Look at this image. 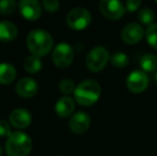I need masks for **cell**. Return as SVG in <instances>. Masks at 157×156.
<instances>
[{
    "label": "cell",
    "mask_w": 157,
    "mask_h": 156,
    "mask_svg": "<svg viewBox=\"0 0 157 156\" xmlns=\"http://www.w3.org/2000/svg\"><path fill=\"white\" fill-rule=\"evenodd\" d=\"M52 58L56 67L64 69L71 65L74 60V50L68 44L60 43L54 48Z\"/></svg>",
    "instance_id": "8992f818"
},
{
    "label": "cell",
    "mask_w": 157,
    "mask_h": 156,
    "mask_svg": "<svg viewBox=\"0 0 157 156\" xmlns=\"http://www.w3.org/2000/svg\"><path fill=\"white\" fill-rule=\"evenodd\" d=\"M32 117L27 109H15L10 115V122L16 128H26L31 124Z\"/></svg>",
    "instance_id": "4fadbf2b"
},
{
    "label": "cell",
    "mask_w": 157,
    "mask_h": 156,
    "mask_svg": "<svg viewBox=\"0 0 157 156\" xmlns=\"http://www.w3.org/2000/svg\"><path fill=\"white\" fill-rule=\"evenodd\" d=\"M140 67L142 69V72L144 73H152L157 69V57L155 55L147 54L141 57L139 61Z\"/></svg>",
    "instance_id": "e0dca14e"
},
{
    "label": "cell",
    "mask_w": 157,
    "mask_h": 156,
    "mask_svg": "<svg viewBox=\"0 0 157 156\" xmlns=\"http://www.w3.org/2000/svg\"><path fill=\"white\" fill-rule=\"evenodd\" d=\"M145 38L150 45L157 49V24H152L145 31Z\"/></svg>",
    "instance_id": "44dd1931"
},
{
    "label": "cell",
    "mask_w": 157,
    "mask_h": 156,
    "mask_svg": "<svg viewBox=\"0 0 157 156\" xmlns=\"http://www.w3.org/2000/svg\"><path fill=\"white\" fill-rule=\"evenodd\" d=\"M31 150V138L23 131H15L6 139V151L9 156H28Z\"/></svg>",
    "instance_id": "3957f363"
},
{
    "label": "cell",
    "mask_w": 157,
    "mask_h": 156,
    "mask_svg": "<svg viewBox=\"0 0 157 156\" xmlns=\"http://www.w3.org/2000/svg\"><path fill=\"white\" fill-rule=\"evenodd\" d=\"M24 67L28 73H37L42 69V61L39 57H35L32 55V56L27 57L26 60L24 61Z\"/></svg>",
    "instance_id": "ac0fdd59"
},
{
    "label": "cell",
    "mask_w": 157,
    "mask_h": 156,
    "mask_svg": "<svg viewBox=\"0 0 157 156\" xmlns=\"http://www.w3.org/2000/svg\"><path fill=\"white\" fill-rule=\"evenodd\" d=\"M141 6V1L140 0H128L125 4L126 11L128 12H135L137 11Z\"/></svg>",
    "instance_id": "484cf974"
},
{
    "label": "cell",
    "mask_w": 157,
    "mask_h": 156,
    "mask_svg": "<svg viewBox=\"0 0 157 156\" xmlns=\"http://www.w3.org/2000/svg\"><path fill=\"white\" fill-rule=\"evenodd\" d=\"M16 77V70L10 63H1L0 64V83L8 85L13 82Z\"/></svg>",
    "instance_id": "2e32d148"
},
{
    "label": "cell",
    "mask_w": 157,
    "mask_h": 156,
    "mask_svg": "<svg viewBox=\"0 0 157 156\" xmlns=\"http://www.w3.org/2000/svg\"><path fill=\"white\" fill-rule=\"evenodd\" d=\"M18 8L21 14L28 21H36L42 15L41 3L36 0H21Z\"/></svg>",
    "instance_id": "9c48e42d"
},
{
    "label": "cell",
    "mask_w": 157,
    "mask_h": 156,
    "mask_svg": "<svg viewBox=\"0 0 157 156\" xmlns=\"http://www.w3.org/2000/svg\"><path fill=\"white\" fill-rule=\"evenodd\" d=\"M143 34H144V30L139 24L130 23L123 28L122 32H121V38L126 44L134 45V44L138 43L139 41H141V39L143 38Z\"/></svg>",
    "instance_id": "30bf717a"
},
{
    "label": "cell",
    "mask_w": 157,
    "mask_h": 156,
    "mask_svg": "<svg viewBox=\"0 0 157 156\" xmlns=\"http://www.w3.org/2000/svg\"><path fill=\"white\" fill-rule=\"evenodd\" d=\"M27 46L35 57H44L52 50L54 46L52 36L47 31L35 29L29 32L27 36Z\"/></svg>",
    "instance_id": "6da1fadb"
},
{
    "label": "cell",
    "mask_w": 157,
    "mask_h": 156,
    "mask_svg": "<svg viewBox=\"0 0 157 156\" xmlns=\"http://www.w3.org/2000/svg\"><path fill=\"white\" fill-rule=\"evenodd\" d=\"M91 124V119L90 116L86 112H76L68 122L71 131L75 134H83L89 129Z\"/></svg>",
    "instance_id": "8fae6325"
},
{
    "label": "cell",
    "mask_w": 157,
    "mask_h": 156,
    "mask_svg": "<svg viewBox=\"0 0 157 156\" xmlns=\"http://www.w3.org/2000/svg\"><path fill=\"white\" fill-rule=\"evenodd\" d=\"M99 10L101 14L108 19H120L126 12L125 6L118 0H101L99 2Z\"/></svg>",
    "instance_id": "52a82bcc"
},
{
    "label": "cell",
    "mask_w": 157,
    "mask_h": 156,
    "mask_svg": "<svg viewBox=\"0 0 157 156\" xmlns=\"http://www.w3.org/2000/svg\"><path fill=\"white\" fill-rule=\"evenodd\" d=\"M110 60L109 52L105 47L97 46L93 49L90 50V52L87 55L86 58V65L89 69V71L97 73L105 69L108 61Z\"/></svg>",
    "instance_id": "277c9868"
},
{
    "label": "cell",
    "mask_w": 157,
    "mask_h": 156,
    "mask_svg": "<svg viewBox=\"0 0 157 156\" xmlns=\"http://www.w3.org/2000/svg\"><path fill=\"white\" fill-rule=\"evenodd\" d=\"M2 155V148H1V144H0V156Z\"/></svg>",
    "instance_id": "4316f807"
},
{
    "label": "cell",
    "mask_w": 157,
    "mask_h": 156,
    "mask_svg": "<svg viewBox=\"0 0 157 156\" xmlns=\"http://www.w3.org/2000/svg\"><path fill=\"white\" fill-rule=\"evenodd\" d=\"M155 79H156V82H157V72H156V76H155Z\"/></svg>",
    "instance_id": "83f0119b"
},
{
    "label": "cell",
    "mask_w": 157,
    "mask_h": 156,
    "mask_svg": "<svg viewBox=\"0 0 157 156\" xmlns=\"http://www.w3.org/2000/svg\"><path fill=\"white\" fill-rule=\"evenodd\" d=\"M17 27L15 24L9 21H0V41L10 42L14 40L17 36Z\"/></svg>",
    "instance_id": "9a60e30c"
},
{
    "label": "cell",
    "mask_w": 157,
    "mask_h": 156,
    "mask_svg": "<svg viewBox=\"0 0 157 156\" xmlns=\"http://www.w3.org/2000/svg\"><path fill=\"white\" fill-rule=\"evenodd\" d=\"M154 18H155V14H154V12L150 8L141 9L138 13L139 21H140L141 24H143V25L151 26L154 21Z\"/></svg>",
    "instance_id": "ffe728a7"
},
{
    "label": "cell",
    "mask_w": 157,
    "mask_h": 156,
    "mask_svg": "<svg viewBox=\"0 0 157 156\" xmlns=\"http://www.w3.org/2000/svg\"><path fill=\"white\" fill-rule=\"evenodd\" d=\"M76 102L82 106H91L101 96V87L98 82L92 79L83 80L76 87L74 92Z\"/></svg>",
    "instance_id": "7a4b0ae2"
},
{
    "label": "cell",
    "mask_w": 157,
    "mask_h": 156,
    "mask_svg": "<svg viewBox=\"0 0 157 156\" xmlns=\"http://www.w3.org/2000/svg\"><path fill=\"white\" fill-rule=\"evenodd\" d=\"M16 1L15 0H3L0 1V14L2 15H10L14 13L16 10Z\"/></svg>",
    "instance_id": "7402d4cb"
},
{
    "label": "cell",
    "mask_w": 157,
    "mask_h": 156,
    "mask_svg": "<svg viewBox=\"0 0 157 156\" xmlns=\"http://www.w3.org/2000/svg\"><path fill=\"white\" fill-rule=\"evenodd\" d=\"M75 109V102L70 96H63L56 103L55 110L56 113L61 118H66L73 113Z\"/></svg>",
    "instance_id": "5bb4252c"
},
{
    "label": "cell",
    "mask_w": 157,
    "mask_h": 156,
    "mask_svg": "<svg viewBox=\"0 0 157 156\" xmlns=\"http://www.w3.org/2000/svg\"><path fill=\"white\" fill-rule=\"evenodd\" d=\"M59 89L64 94H70L72 92H75V83L72 79L64 78L59 82Z\"/></svg>",
    "instance_id": "603a6c76"
},
{
    "label": "cell",
    "mask_w": 157,
    "mask_h": 156,
    "mask_svg": "<svg viewBox=\"0 0 157 156\" xmlns=\"http://www.w3.org/2000/svg\"><path fill=\"white\" fill-rule=\"evenodd\" d=\"M42 6H44L46 11L48 12H56V11L59 10V6H60V3L57 0H44L42 2Z\"/></svg>",
    "instance_id": "d4e9b609"
},
{
    "label": "cell",
    "mask_w": 157,
    "mask_h": 156,
    "mask_svg": "<svg viewBox=\"0 0 157 156\" xmlns=\"http://www.w3.org/2000/svg\"><path fill=\"white\" fill-rule=\"evenodd\" d=\"M110 62L117 69H123L127 67L128 64V57L124 52H116L110 57Z\"/></svg>",
    "instance_id": "d6986e66"
},
{
    "label": "cell",
    "mask_w": 157,
    "mask_h": 156,
    "mask_svg": "<svg viewBox=\"0 0 157 156\" xmlns=\"http://www.w3.org/2000/svg\"><path fill=\"white\" fill-rule=\"evenodd\" d=\"M37 91H39V86L36 81L32 78H21L16 83V92L21 97H32L37 93Z\"/></svg>",
    "instance_id": "7c38bea8"
},
{
    "label": "cell",
    "mask_w": 157,
    "mask_h": 156,
    "mask_svg": "<svg viewBox=\"0 0 157 156\" xmlns=\"http://www.w3.org/2000/svg\"><path fill=\"white\" fill-rule=\"evenodd\" d=\"M149 78L142 71H134L128 75L126 80L127 89L132 93H141L147 88Z\"/></svg>",
    "instance_id": "ba28073f"
},
{
    "label": "cell",
    "mask_w": 157,
    "mask_h": 156,
    "mask_svg": "<svg viewBox=\"0 0 157 156\" xmlns=\"http://www.w3.org/2000/svg\"><path fill=\"white\" fill-rule=\"evenodd\" d=\"M12 131H11V125L9 124L8 121L0 119V136L1 137H10L12 135Z\"/></svg>",
    "instance_id": "cb8c5ba5"
},
{
    "label": "cell",
    "mask_w": 157,
    "mask_h": 156,
    "mask_svg": "<svg viewBox=\"0 0 157 156\" xmlns=\"http://www.w3.org/2000/svg\"><path fill=\"white\" fill-rule=\"evenodd\" d=\"M156 2H157V1H156Z\"/></svg>",
    "instance_id": "f1b7e54d"
},
{
    "label": "cell",
    "mask_w": 157,
    "mask_h": 156,
    "mask_svg": "<svg viewBox=\"0 0 157 156\" xmlns=\"http://www.w3.org/2000/svg\"><path fill=\"white\" fill-rule=\"evenodd\" d=\"M91 13L85 8H74L66 16V24L74 30H83L91 23Z\"/></svg>",
    "instance_id": "5b68a950"
}]
</instances>
